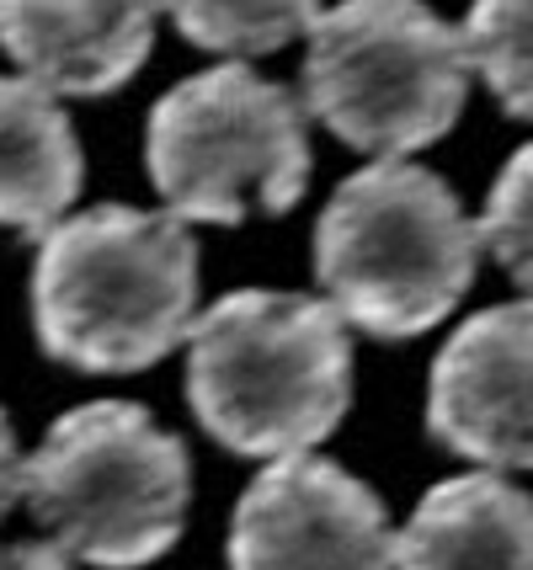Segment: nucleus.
<instances>
[{"label":"nucleus","instance_id":"9b49d317","mask_svg":"<svg viewBox=\"0 0 533 570\" xmlns=\"http://www.w3.org/2000/svg\"><path fill=\"white\" fill-rule=\"evenodd\" d=\"M86 160L76 124L49 86L0 75V229L43 240L80 198Z\"/></svg>","mask_w":533,"mask_h":570},{"label":"nucleus","instance_id":"423d86ee","mask_svg":"<svg viewBox=\"0 0 533 570\" xmlns=\"http://www.w3.org/2000/svg\"><path fill=\"white\" fill-rule=\"evenodd\" d=\"M299 97L240 59L171 86L145 128V166L166 208L187 224L288 214L309 187Z\"/></svg>","mask_w":533,"mask_h":570},{"label":"nucleus","instance_id":"9d476101","mask_svg":"<svg viewBox=\"0 0 533 570\" xmlns=\"http://www.w3.org/2000/svg\"><path fill=\"white\" fill-rule=\"evenodd\" d=\"M395 570H533V497L502 474H458L416 501Z\"/></svg>","mask_w":533,"mask_h":570},{"label":"nucleus","instance_id":"7ed1b4c3","mask_svg":"<svg viewBox=\"0 0 533 570\" xmlns=\"http://www.w3.org/2000/svg\"><path fill=\"white\" fill-rule=\"evenodd\" d=\"M481 224L464 219L454 187L411 160H374L330 193L315 224V283L342 321L411 342L454 315L475 283Z\"/></svg>","mask_w":533,"mask_h":570},{"label":"nucleus","instance_id":"f8f14e48","mask_svg":"<svg viewBox=\"0 0 533 570\" xmlns=\"http://www.w3.org/2000/svg\"><path fill=\"white\" fill-rule=\"evenodd\" d=\"M187 43L229 59H261L309 38L320 22V0H166Z\"/></svg>","mask_w":533,"mask_h":570},{"label":"nucleus","instance_id":"2eb2a0df","mask_svg":"<svg viewBox=\"0 0 533 570\" xmlns=\"http://www.w3.org/2000/svg\"><path fill=\"white\" fill-rule=\"evenodd\" d=\"M22 474H27V459H22V448H17V432L6 422V411H0V522L22 501Z\"/></svg>","mask_w":533,"mask_h":570},{"label":"nucleus","instance_id":"dca6fc26","mask_svg":"<svg viewBox=\"0 0 533 570\" xmlns=\"http://www.w3.org/2000/svg\"><path fill=\"white\" fill-rule=\"evenodd\" d=\"M0 570H76V566H70V554L59 544L27 539V544H0Z\"/></svg>","mask_w":533,"mask_h":570},{"label":"nucleus","instance_id":"39448f33","mask_svg":"<svg viewBox=\"0 0 533 570\" xmlns=\"http://www.w3.org/2000/svg\"><path fill=\"white\" fill-rule=\"evenodd\" d=\"M470 70L464 27L427 0H342L309 27L305 107L342 145L406 160L458 124Z\"/></svg>","mask_w":533,"mask_h":570},{"label":"nucleus","instance_id":"20e7f679","mask_svg":"<svg viewBox=\"0 0 533 570\" xmlns=\"http://www.w3.org/2000/svg\"><path fill=\"white\" fill-rule=\"evenodd\" d=\"M22 497L65 554L97 570H139L181 539L193 459L145 405L91 400L27 453Z\"/></svg>","mask_w":533,"mask_h":570},{"label":"nucleus","instance_id":"6e6552de","mask_svg":"<svg viewBox=\"0 0 533 570\" xmlns=\"http://www.w3.org/2000/svg\"><path fill=\"white\" fill-rule=\"evenodd\" d=\"M427 432L470 464L533 470V298L481 309L443 342Z\"/></svg>","mask_w":533,"mask_h":570},{"label":"nucleus","instance_id":"f03ea898","mask_svg":"<svg viewBox=\"0 0 533 570\" xmlns=\"http://www.w3.org/2000/svg\"><path fill=\"white\" fill-rule=\"evenodd\" d=\"M187 405L219 448L288 459L326 443L353 405V336L330 298L240 288L187 336Z\"/></svg>","mask_w":533,"mask_h":570},{"label":"nucleus","instance_id":"0eeeda50","mask_svg":"<svg viewBox=\"0 0 533 570\" xmlns=\"http://www.w3.org/2000/svg\"><path fill=\"white\" fill-rule=\"evenodd\" d=\"M384 501L330 459L288 453L246 485L229 518V570H389Z\"/></svg>","mask_w":533,"mask_h":570},{"label":"nucleus","instance_id":"1a4fd4ad","mask_svg":"<svg viewBox=\"0 0 533 570\" xmlns=\"http://www.w3.org/2000/svg\"><path fill=\"white\" fill-rule=\"evenodd\" d=\"M166 0H0V49L53 97H107L155 49Z\"/></svg>","mask_w":533,"mask_h":570},{"label":"nucleus","instance_id":"ddd939ff","mask_svg":"<svg viewBox=\"0 0 533 570\" xmlns=\"http://www.w3.org/2000/svg\"><path fill=\"white\" fill-rule=\"evenodd\" d=\"M464 49L491 97L533 124V0H475L464 17Z\"/></svg>","mask_w":533,"mask_h":570},{"label":"nucleus","instance_id":"f257e3e1","mask_svg":"<svg viewBox=\"0 0 533 570\" xmlns=\"http://www.w3.org/2000/svg\"><path fill=\"white\" fill-rule=\"evenodd\" d=\"M198 246L177 214L102 203L59 219L32 262V331L53 363L139 373L193 336Z\"/></svg>","mask_w":533,"mask_h":570},{"label":"nucleus","instance_id":"4468645a","mask_svg":"<svg viewBox=\"0 0 533 570\" xmlns=\"http://www.w3.org/2000/svg\"><path fill=\"white\" fill-rule=\"evenodd\" d=\"M481 246L533 298V145L512 155L481 214Z\"/></svg>","mask_w":533,"mask_h":570}]
</instances>
